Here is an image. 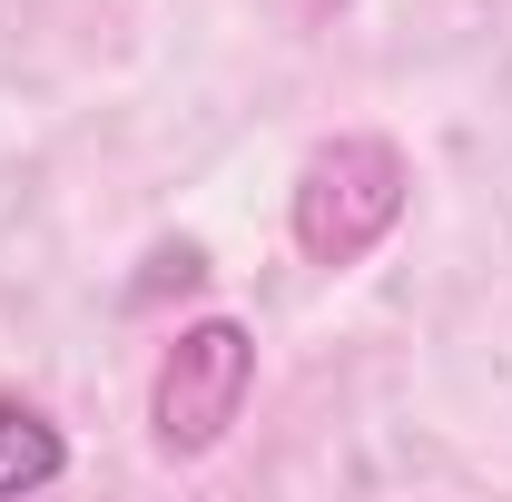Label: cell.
<instances>
[{"instance_id":"1","label":"cell","mask_w":512,"mask_h":502,"mask_svg":"<svg viewBox=\"0 0 512 502\" xmlns=\"http://www.w3.org/2000/svg\"><path fill=\"white\" fill-rule=\"evenodd\" d=\"M404 148L394 138H325L316 158L296 168V247L306 266H355V256H375L394 237V217H404Z\"/></svg>"},{"instance_id":"2","label":"cell","mask_w":512,"mask_h":502,"mask_svg":"<svg viewBox=\"0 0 512 502\" xmlns=\"http://www.w3.org/2000/svg\"><path fill=\"white\" fill-rule=\"evenodd\" d=\"M247 384H256V335L247 325H227V315L188 325V335L158 355V384H148V434H158V453H207V443H227Z\"/></svg>"},{"instance_id":"3","label":"cell","mask_w":512,"mask_h":502,"mask_svg":"<svg viewBox=\"0 0 512 502\" xmlns=\"http://www.w3.org/2000/svg\"><path fill=\"white\" fill-rule=\"evenodd\" d=\"M60 434L30 414V404H10L0 394V493H40V483H60Z\"/></svg>"},{"instance_id":"4","label":"cell","mask_w":512,"mask_h":502,"mask_svg":"<svg viewBox=\"0 0 512 502\" xmlns=\"http://www.w3.org/2000/svg\"><path fill=\"white\" fill-rule=\"evenodd\" d=\"M168 286H178V296H188V286H207V256H197L188 237L148 256V276H138V306H148V296H168Z\"/></svg>"},{"instance_id":"5","label":"cell","mask_w":512,"mask_h":502,"mask_svg":"<svg viewBox=\"0 0 512 502\" xmlns=\"http://www.w3.org/2000/svg\"><path fill=\"white\" fill-rule=\"evenodd\" d=\"M296 10H306V20H335V10H345V0H296Z\"/></svg>"}]
</instances>
